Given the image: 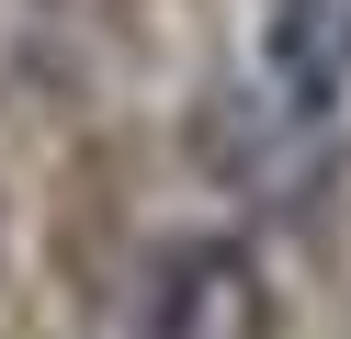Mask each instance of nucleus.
<instances>
[{
    "label": "nucleus",
    "mask_w": 351,
    "mask_h": 339,
    "mask_svg": "<svg viewBox=\"0 0 351 339\" xmlns=\"http://www.w3.org/2000/svg\"><path fill=\"white\" fill-rule=\"evenodd\" d=\"M136 339H272V271L250 238H170L136 283Z\"/></svg>",
    "instance_id": "obj_1"
},
{
    "label": "nucleus",
    "mask_w": 351,
    "mask_h": 339,
    "mask_svg": "<svg viewBox=\"0 0 351 339\" xmlns=\"http://www.w3.org/2000/svg\"><path fill=\"white\" fill-rule=\"evenodd\" d=\"M272 90L306 125L340 113V90H351V0H272Z\"/></svg>",
    "instance_id": "obj_2"
}]
</instances>
